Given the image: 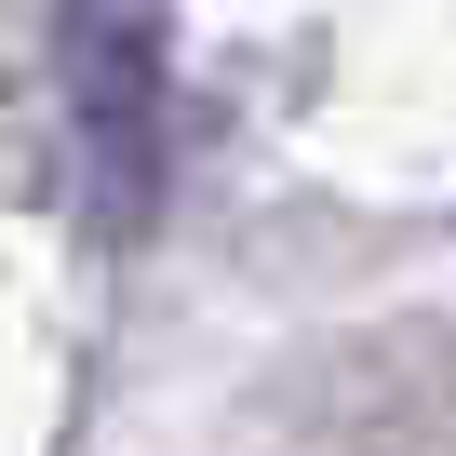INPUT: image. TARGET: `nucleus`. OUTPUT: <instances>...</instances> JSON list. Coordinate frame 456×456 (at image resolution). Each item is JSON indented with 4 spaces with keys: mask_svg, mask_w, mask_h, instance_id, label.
I'll return each instance as SVG.
<instances>
[{
    "mask_svg": "<svg viewBox=\"0 0 456 456\" xmlns=\"http://www.w3.org/2000/svg\"><path fill=\"white\" fill-rule=\"evenodd\" d=\"M68 175L94 228H148L161 201V28L68 14Z\"/></svg>",
    "mask_w": 456,
    "mask_h": 456,
    "instance_id": "obj_1",
    "label": "nucleus"
}]
</instances>
